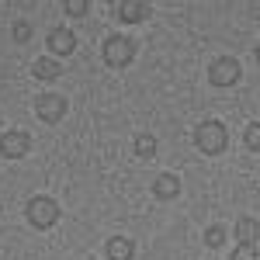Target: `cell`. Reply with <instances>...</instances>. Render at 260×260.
<instances>
[{
  "label": "cell",
  "mask_w": 260,
  "mask_h": 260,
  "mask_svg": "<svg viewBox=\"0 0 260 260\" xmlns=\"http://www.w3.org/2000/svg\"><path fill=\"white\" fill-rule=\"evenodd\" d=\"M225 125L222 121H201L198 128H194V146H198L201 153H208V156H219L222 149H225Z\"/></svg>",
  "instance_id": "1"
},
{
  "label": "cell",
  "mask_w": 260,
  "mask_h": 260,
  "mask_svg": "<svg viewBox=\"0 0 260 260\" xmlns=\"http://www.w3.org/2000/svg\"><path fill=\"white\" fill-rule=\"evenodd\" d=\"M101 56H104V62H108V66L121 70V66H128V62L136 59V42L128 39V35H111V39H104Z\"/></svg>",
  "instance_id": "2"
},
{
  "label": "cell",
  "mask_w": 260,
  "mask_h": 260,
  "mask_svg": "<svg viewBox=\"0 0 260 260\" xmlns=\"http://www.w3.org/2000/svg\"><path fill=\"white\" fill-rule=\"evenodd\" d=\"M24 215H28V222H31L35 229H52V225L59 222V205L52 198H45V194H39V198L28 201Z\"/></svg>",
  "instance_id": "3"
},
{
  "label": "cell",
  "mask_w": 260,
  "mask_h": 260,
  "mask_svg": "<svg viewBox=\"0 0 260 260\" xmlns=\"http://www.w3.org/2000/svg\"><path fill=\"white\" fill-rule=\"evenodd\" d=\"M240 77H243V66L233 56H222L208 66V80L215 87H233V83H240Z\"/></svg>",
  "instance_id": "4"
},
{
  "label": "cell",
  "mask_w": 260,
  "mask_h": 260,
  "mask_svg": "<svg viewBox=\"0 0 260 260\" xmlns=\"http://www.w3.org/2000/svg\"><path fill=\"white\" fill-rule=\"evenodd\" d=\"M35 115L42 121H49V125L62 121V115H66V98L62 94H39L35 98Z\"/></svg>",
  "instance_id": "5"
},
{
  "label": "cell",
  "mask_w": 260,
  "mask_h": 260,
  "mask_svg": "<svg viewBox=\"0 0 260 260\" xmlns=\"http://www.w3.org/2000/svg\"><path fill=\"white\" fill-rule=\"evenodd\" d=\"M28 149H31V139H28V132H21V128H11V132L0 136V153H4L7 160H21Z\"/></svg>",
  "instance_id": "6"
},
{
  "label": "cell",
  "mask_w": 260,
  "mask_h": 260,
  "mask_svg": "<svg viewBox=\"0 0 260 260\" xmlns=\"http://www.w3.org/2000/svg\"><path fill=\"white\" fill-rule=\"evenodd\" d=\"M49 49H52V56H70L77 49V35L70 28H52L49 31Z\"/></svg>",
  "instance_id": "7"
},
{
  "label": "cell",
  "mask_w": 260,
  "mask_h": 260,
  "mask_svg": "<svg viewBox=\"0 0 260 260\" xmlns=\"http://www.w3.org/2000/svg\"><path fill=\"white\" fill-rule=\"evenodd\" d=\"M115 11H118V21H125V24H139L149 18V4H142V0H121Z\"/></svg>",
  "instance_id": "8"
},
{
  "label": "cell",
  "mask_w": 260,
  "mask_h": 260,
  "mask_svg": "<svg viewBox=\"0 0 260 260\" xmlns=\"http://www.w3.org/2000/svg\"><path fill=\"white\" fill-rule=\"evenodd\" d=\"M153 194H156L160 201L177 198V194H180V180L174 177V174H160V177H156V184H153Z\"/></svg>",
  "instance_id": "9"
},
{
  "label": "cell",
  "mask_w": 260,
  "mask_h": 260,
  "mask_svg": "<svg viewBox=\"0 0 260 260\" xmlns=\"http://www.w3.org/2000/svg\"><path fill=\"white\" fill-rule=\"evenodd\" d=\"M132 253H136V243L128 236H111L108 240V260H132Z\"/></svg>",
  "instance_id": "10"
},
{
  "label": "cell",
  "mask_w": 260,
  "mask_h": 260,
  "mask_svg": "<svg viewBox=\"0 0 260 260\" xmlns=\"http://www.w3.org/2000/svg\"><path fill=\"white\" fill-rule=\"evenodd\" d=\"M31 73H35L39 80H56V77L62 73V66H59L56 59H52V56H42V59L31 62Z\"/></svg>",
  "instance_id": "11"
},
{
  "label": "cell",
  "mask_w": 260,
  "mask_h": 260,
  "mask_svg": "<svg viewBox=\"0 0 260 260\" xmlns=\"http://www.w3.org/2000/svg\"><path fill=\"white\" fill-rule=\"evenodd\" d=\"M236 236H240V243H257V219H240Z\"/></svg>",
  "instance_id": "12"
},
{
  "label": "cell",
  "mask_w": 260,
  "mask_h": 260,
  "mask_svg": "<svg viewBox=\"0 0 260 260\" xmlns=\"http://www.w3.org/2000/svg\"><path fill=\"white\" fill-rule=\"evenodd\" d=\"M156 153V139L149 136V132H142V136H136V156H142V160H149Z\"/></svg>",
  "instance_id": "13"
},
{
  "label": "cell",
  "mask_w": 260,
  "mask_h": 260,
  "mask_svg": "<svg viewBox=\"0 0 260 260\" xmlns=\"http://www.w3.org/2000/svg\"><path fill=\"white\" fill-rule=\"evenodd\" d=\"M225 236H229V233H225L222 225H208V229H205V246H212V250H219L222 243H225Z\"/></svg>",
  "instance_id": "14"
},
{
  "label": "cell",
  "mask_w": 260,
  "mask_h": 260,
  "mask_svg": "<svg viewBox=\"0 0 260 260\" xmlns=\"http://www.w3.org/2000/svg\"><path fill=\"white\" fill-rule=\"evenodd\" d=\"M243 139H246V149H250V153H257V149H260V125H257V121L246 128V136H243Z\"/></svg>",
  "instance_id": "15"
},
{
  "label": "cell",
  "mask_w": 260,
  "mask_h": 260,
  "mask_svg": "<svg viewBox=\"0 0 260 260\" xmlns=\"http://www.w3.org/2000/svg\"><path fill=\"white\" fill-rule=\"evenodd\" d=\"M233 260H257V243H240Z\"/></svg>",
  "instance_id": "16"
},
{
  "label": "cell",
  "mask_w": 260,
  "mask_h": 260,
  "mask_svg": "<svg viewBox=\"0 0 260 260\" xmlns=\"http://www.w3.org/2000/svg\"><path fill=\"white\" fill-rule=\"evenodd\" d=\"M62 11H66V14H73V18H83V14H87V0H66V4H62Z\"/></svg>",
  "instance_id": "17"
},
{
  "label": "cell",
  "mask_w": 260,
  "mask_h": 260,
  "mask_svg": "<svg viewBox=\"0 0 260 260\" xmlns=\"http://www.w3.org/2000/svg\"><path fill=\"white\" fill-rule=\"evenodd\" d=\"M14 39H18V42H28V39H31V24H24V21H14Z\"/></svg>",
  "instance_id": "18"
},
{
  "label": "cell",
  "mask_w": 260,
  "mask_h": 260,
  "mask_svg": "<svg viewBox=\"0 0 260 260\" xmlns=\"http://www.w3.org/2000/svg\"><path fill=\"white\" fill-rule=\"evenodd\" d=\"M0 125H4V118H0Z\"/></svg>",
  "instance_id": "19"
}]
</instances>
